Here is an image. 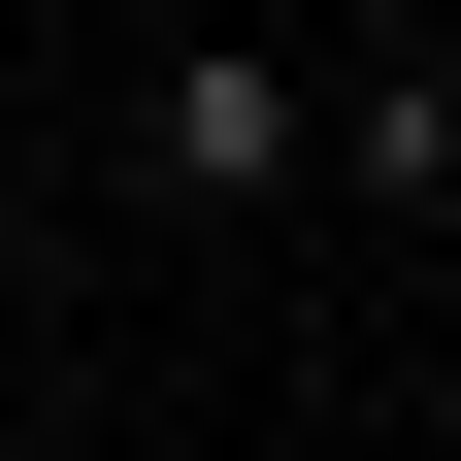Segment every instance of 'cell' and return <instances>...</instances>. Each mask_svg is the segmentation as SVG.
Returning <instances> with one entry per match:
<instances>
[{"instance_id": "6da1fadb", "label": "cell", "mask_w": 461, "mask_h": 461, "mask_svg": "<svg viewBox=\"0 0 461 461\" xmlns=\"http://www.w3.org/2000/svg\"><path fill=\"white\" fill-rule=\"evenodd\" d=\"M99 132H132L165 230H297V198H330V33H297V0H230V33H165Z\"/></svg>"}, {"instance_id": "7a4b0ae2", "label": "cell", "mask_w": 461, "mask_h": 461, "mask_svg": "<svg viewBox=\"0 0 461 461\" xmlns=\"http://www.w3.org/2000/svg\"><path fill=\"white\" fill-rule=\"evenodd\" d=\"M67 264H99V198H67V132L0 165V330H67Z\"/></svg>"}, {"instance_id": "3957f363", "label": "cell", "mask_w": 461, "mask_h": 461, "mask_svg": "<svg viewBox=\"0 0 461 461\" xmlns=\"http://www.w3.org/2000/svg\"><path fill=\"white\" fill-rule=\"evenodd\" d=\"M395 33H429V67H461V0H395Z\"/></svg>"}, {"instance_id": "277c9868", "label": "cell", "mask_w": 461, "mask_h": 461, "mask_svg": "<svg viewBox=\"0 0 461 461\" xmlns=\"http://www.w3.org/2000/svg\"><path fill=\"white\" fill-rule=\"evenodd\" d=\"M0 461H33V395H0Z\"/></svg>"}]
</instances>
